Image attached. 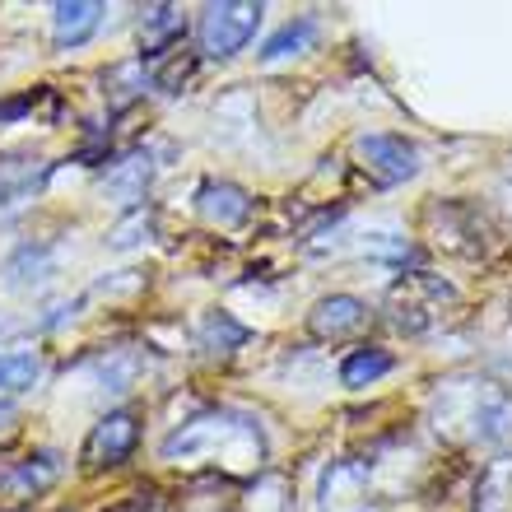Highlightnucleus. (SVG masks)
I'll list each match as a JSON object with an SVG mask.
<instances>
[{
	"mask_svg": "<svg viewBox=\"0 0 512 512\" xmlns=\"http://www.w3.org/2000/svg\"><path fill=\"white\" fill-rule=\"evenodd\" d=\"M163 457L168 461L224 457V466H233V471H252V466H261V457H266V443H261V429H256L247 415L219 410V415L187 419L177 433H168V438H163Z\"/></svg>",
	"mask_w": 512,
	"mask_h": 512,
	"instance_id": "obj_1",
	"label": "nucleus"
},
{
	"mask_svg": "<svg viewBox=\"0 0 512 512\" xmlns=\"http://www.w3.org/2000/svg\"><path fill=\"white\" fill-rule=\"evenodd\" d=\"M433 419H438V429L466 424L471 438L499 447L512 438V396L494 382H447L433 401Z\"/></svg>",
	"mask_w": 512,
	"mask_h": 512,
	"instance_id": "obj_2",
	"label": "nucleus"
},
{
	"mask_svg": "<svg viewBox=\"0 0 512 512\" xmlns=\"http://www.w3.org/2000/svg\"><path fill=\"white\" fill-rule=\"evenodd\" d=\"M256 24H261V5L252 0H219V5H205L201 10V52L215 56V61H229L256 38Z\"/></svg>",
	"mask_w": 512,
	"mask_h": 512,
	"instance_id": "obj_3",
	"label": "nucleus"
},
{
	"mask_svg": "<svg viewBox=\"0 0 512 512\" xmlns=\"http://www.w3.org/2000/svg\"><path fill=\"white\" fill-rule=\"evenodd\" d=\"M354 154L364 163V173L378 182V187H401L410 177L419 173V149L415 140L405 135H387V131H373V135H359L354 140Z\"/></svg>",
	"mask_w": 512,
	"mask_h": 512,
	"instance_id": "obj_4",
	"label": "nucleus"
},
{
	"mask_svg": "<svg viewBox=\"0 0 512 512\" xmlns=\"http://www.w3.org/2000/svg\"><path fill=\"white\" fill-rule=\"evenodd\" d=\"M135 443H140V415H135L131 405L108 410L89 429V438H84V452H80L84 471H112V466H122L135 452Z\"/></svg>",
	"mask_w": 512,
	"mask_h": 512,
	"instance_id": "obj_5",
	"label": "nucleus"
},
{
	"mask_svg": "<svg viewBox=\"0 0 512 512\" xmlns=\"http://www.w3.org/2000/svg\"><path fill=\"white\" fill-rule=\"evenodd\" d=\"M443 303H452V289H447L443 280H433V275H419V284H415V275H405L387 298L391 322L401 326V331H410V336L429 331V322L438 317Z\"/></svg>",
	"mask_w": 512,
	"mask_h": 512,
	"instance_id": "obj_6",
	"label": "nucleus"
},
{
	"mask_svg": "<svg viewBox=\"0 0 512 512\" xmlns=\"http://www.w3.org/2000/svg\"><path fill=\"white\" fill-rule=\"evenodd\" d=\"M368 326V303L354 294H331L308 312V331L317 340H345Z\"/></svg>",
	"mask_w": 512,
	"mask_h": 512,
	"instance_id": "obj_7",
	"label": "nucleus"
},
{
	"mask_svg": "<svg viewBox=\"0 0 512 512\" xmlns=\"http://www.w3.org/2000/svg\"><path fill=\"white\" fill-rule=\"evenodd\" d=\"M196 215L210 224V229H238L247 215H252V196L233 182H205L196 191Z\"/></svg>",
	"mask_w": 512,
	"mask_h": 512,
	"instance_id": "obj_8",
	"label": "nucleus"
},
{
	"mask_svg": "<svg viewBox=\"0 0 512 512\" xmlns=\"http://www.w3.org/2000/svg\"><path fill=\"white\" fill-rule=\"evenodd\" d=\"M98 24H103V5L98 0H61L52 10V38L61 52L84 47L98 33Z\"/></svg>",
	"mask_w": 512,
	"mask_h": 512,
	"instance_id": "obj_9",
	"label": "nucleus"
},
{
	"mask_svg": "<svg viewBox=\"0 0 512 512\" xmlns=\"http://www.w3.org/2000/svg\"><path fill=\"white\" fill-rule=\"evenodd\" d=\"M182 33H187V14L177 5H145L140 10V47H145V56H168Z\"/></svg>",
	"mask_w": 512,
	"mask_h": 512,
	"instance_id": "obj_10",
	"label": "nucleus"
},
{
	"mask_svg": "<svg viewBox=\"0 0 512 512\" xmlns=\"http://www.w3.org/2000/svg\"><path fill=\"white\" fill-rule=\"evenodd\" d=\"M56 475H61V457L56 452H38V457H28L24 466H14V471L0 475V489L10 494V499H33L42 489L52 485Z\"/></svg>",
	"mask_w": 512,
	"mask_h": 512,
	"instance_id": "obj_11",
	"label": "nucleus"
},
{
	"mask_svg": "<svg viewBox=\"0 0 512 512\" xmlns=\"http://www.w3.org/2000/svg\"><path fill=\"white\" fill-rule=\"evenodd\" d=\"M149 177H154V163H149V154H131V159L112 163L108 173H103V191H108L112 201L135 205L140 196H145Z\"/></svg>",
	"mask_w": 512,
	"mask_h": 512,
	"instance_id": "obj_12",
	"label": "nucleus"
},
{
	"mask_svg": "<svg viewBox=\"0 0 512 512\" xmlns=\"http://www.w3.org/2000/svg\"><path fill=\"white\" fill-rule=\"evenodd\" d=\"M52 252L47 247H33V243H24L19 252L5 261V284L10 289H33V284H42L47 275H52Z\"/></svg>",
	"mask_w": 512,
	"mask_h": 512,
	"instance_id": "obj_13",
	"label": "nucleus"
},
{
	"mask_svg": "<svg viewBox=\"0 0 512 512\" xmlns=\"http://www.w3.org/2000/svg\"><path fill=\"white\" fill-rule=\"evenodd\" d=\"M312 42H317V24H312V19H289L280 33H270V38H266L261 61H284V56H298V52H308Z\"/></svg>",
	"mask_w": 512,
	"mask_h": 512,
	"instance_id": "obj_14",
	"label": "nucleus"
},
{
	"mask_svg": "<svg viewBox=\"0 0 512 512\" xmlns=\"http://www.w3.org/2000/svg\"><path fill=\"white\" fill-rule=\"evenodd\" d=\"M391 373V354L387 350H354L345 364H340V382L345 387H373L378 378H387Z\"/></svg>",
	"mask_w": 512,
	"mask_h": 512,
	"instance_id": "obj_15",
	"label": "nucleus"
},
{
	"mask_svg": "<svg viewBox=\"0 0 512 512\" xmlns=\"http://www.w3.org/2000/svg\"><path fill=\"white\" fill-rule=\"evenodd\" d=\"M42 378V359L33 350H5L0 354V391H28Z\"/></svg>",
	"mask_w": 512,
	"mask_h": 512,
	"instance_id": "obj_16",
	"label": "nucleus"
},
{
	"mask_svg": "<svg viewBox=\"0 0 512 512\" xmlns=\"http://www.w3.org/2000/svg\"><path fill=\"white\" fill-rule=\"evenodd\" d=\"M201 340L210 345V350H238L247 340V326H238L229 317V312H210L201 322Z\"/></svg>",
	"mask_w": 512,
	"mask_h": 512,
	"instance_id": "obj_17",
	"label": "nucleus"
},
{
	"mask_svg": "<svg viewBox=\"0 0 512 512\" xmlns=\"http://www.w3.org/2000/svg\"><path fill=\"white\" fill-rule=\"evenodd\" d=\"M364 256L373 261H387V266H405V261H415V247L396 238V233H368L364 238Z\"/></svg>",
	"mask_w": 512,
	"mask_h": 512,
	"instance_id": "obj_18",
	"label": "nucleus"
},
{
	"mask_svg": "<svg viewBox=\"0 0 512 512\" xmlns=\"http://www.w3.org/2000/svg\"><path fill=\"white\" fill-rule=\"evenodd\" d=\"M191 75H196V56L182 47V56H173V61H168V66L154 75V84H159L163 94H182V84H187Z\"/></svg>",
	"mask_w": 512,
	"mask_h": 512,
	"instance_id": "obj_19",
	"label": "nucleus"
},
{
	"mask_svg": "<svg viewBox=\"0 0 512 512\" xmlns=\"http://www.w3.org/2000/svg\"><path fill=\"white\" fill-rule=\"evenodd\" d=\"M19 433H24V424H19V410H14L10 401H0V452H5V447H10Z\"/></svg>",
	"mask_w": 512,
	"mask_h": 512,
	"instance_id": "obj_20",
	"label": "nucleus"
}]
</instances>
